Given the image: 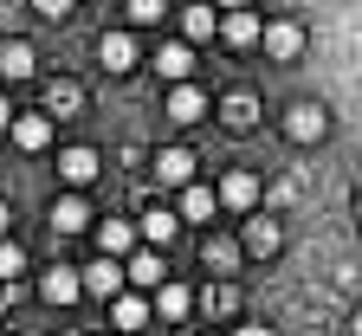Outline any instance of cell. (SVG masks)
Wrapping results in <instances>:
<instances>
[{
  "instance_id": "obj_1",
  "label": "cell",
  "mask_w": 362,
  "mask_h": 336,
  "mask_svg": "<svg viewBox=\"0 0 362 336\" xmlns=\"http://www.w3.org/2000/svg\"><path fill=\"white\" fill-rule=\"evenodd\" d=\"M123 284H129V265H123V259H110V253L84 265V291H90V298L117 304V298H123Z\"/></svg>"
},
{
  "instance_id": "obj_2",
  "label": "cell",
  "mask_w": 362,
  "mask_h": 336,
  "mask_svg": "<svg viewBox=\"0 0 362 336\" xmlns=\"http://www.w3.org/2000/svg\"><path fill=\"white\" fill-rule=\"evenodd\" d=\"M39 298L52 304V311H65V304L90 298V291H84V272H71V265H52V272H39Z\"/></svg>"
},
{
  "instance_id": "obj_3",
  "label": "cell",
  "mask_w": 362,
  "mask_h": 336,
  "mask_svg": "<svg viewBox=\"0 0 362 336\" xmlns=\"http://www.w3.org/2000/svg\"><path fill=\"white\" fill-rule=\"evenodd\" d=\"M285 136H291V142H324V136H330V110L310 104V98L291 104V110H285Z\"/></svg>"
},
{
  "instance_id": "obj_4",
  "label": "cell",
  "mask_w": 362,
  "mask_h": 336,
  "mask_svg": "<svg viewBox=\"0 0 362 336\" xmlns=\"http://www.w3.org/2000/svg\"><path fill=\"white\" fill-rule=\"evenodd\" d=\"M98 246L110 259H129V253H143V226H129V220H98Z\"/></svg>"
},
{
  "instance_id": "obj_5",
  "label": "cell",
  "mask_w": 362,
  "mask_h": 336,
  "mask_svg": "<svg viewBox=\"0 0 362 336\" xmlns=\"http://www.w3.org/2000/svg\"><path fill=\"white\" fill-rule=\"evenodd\" d=\"M13 142H20L26 156L52 149V117H45V110H20V117H13Z\"/></svg>"
},
{
  "instance_id": "obj_6",
  "label": "cell",
  "mask_w": 362,
  "mask_h": 336,
  "mask_svg": "<svg viewBox=\"0 0 362 336\" xmlns=\"http://www.w3.org/2000/svg\"><path fill=\"white\" fill-rule=\"evenodd\" d=\"M265 52L279 59V65H291V59L304 52V26H298V20H272V26H265Z\"/></svg>"
},
{
  "instance_id": "obj_7",
  "label": "cell",
  "mask_w": 362,
  "mask_h": 336,
  "mask_svg": "<svg viewBox=\"0 0 362 336\" xmlns=\"http://www.w3.org/2000/svg\"><path fill=\"white\" fill-rule=\"evenodd\" d=\"M252 201H259V175L252 168H233L220 181V207H233V214H252Z\"/></svg>"
},
{
  "instance_id": "obj_8",
  "label": "cell",
  "mask_w": 362,
  "mask_h": 336,
  "mask_svg": "<svg viewBox=\"0 0 362 336\" xmlns=\"http://www.w3.org/2000/svg\"><path fill=\"white\" fill-rule=\"evenodd\" d=\"M98 65L104 71H136V33H104L98 39Z\"/></svg>"
},
{
  "instance_id": "obj_9",
  "label": "cell",
  "mask_w": 362,
  "mask_h": 336,
  "mask_svg": "<svg viewBox=\"0 0 362 336\" xmlns=\"http://www.w3.org/2000/svg\"><path fill=\"white\" fill-rule=\"evenodd\" d=\"M220 39H226V45H265V20L246 13V7H233V13L220 20Z\"/></svg>"
},
{
  "instance_id": "obj_10",
  "label": "cell",
  "mask_w": 362,
  "mask_h": 336,
  "mask_svg": "<svg viewBox=\"0 0 362 336\" xmlns=\"http://www.w3.org/2000/svg\"><path fill=\"white\" fill-rule=\"evenodd\" d=\"M98 168H104L98 149H65V156H59V181H65V187H90V181H98Z\"/></svg>"
},
{
  "instance_id": "obj_11",
  "label": "cell",
  "mask_w": 362,
  "mask_h": 336,
  "mask_svg": "<svg viewBox=\"0 0 362 336\" xmlns=\"http://www.w3.org/2000/svg\"><path fill=\"white\" fill-rule=\"evenodd\" d=\"M129 284H136V291H149V298H156L162 284H168V278H162V253H156V246L129 253Z\"/></svg>"
},
{
  "instance_id": "obj_12",
  "label": "cell",
  "mask_w": 362,
  "mask_h": 336,
  "mask_svg": "<svg viewBox=\"0 0 362 336\" xmlns=\"http://www.w3.org/2000/svg\"><path fill=\"white\" fill-rule=\"evenodd\" d=\"M149 317H156V298H143V291H123V298L110 304V323H117V330H143Z\"/></svg>"
},
{
  "instance_id": "obj_13",
  "label": "cell",
  "mask_w": 362,
  "mask_h": 336,
  "mask_svg": "<svg viewBox=\"0 0 362 336\" xmlns=\"http://www.w3.org/2000/svg\"><path fill=\"white\" fill-rule=\"evenodd\" d=\"M136 226H143V246H156V253H162L168 239L181 233V214H175V207H149V214L136 220Z\"/></svg>"
},
{
  "instance_id": "obj_14",
  "label": "cell",
  "mask_w": 362,
  "mask_h": 336,
  "mask_svg": "<svg viewBox=\"0 0 362 336\" xmlns=\"http://www.w3.org/2000/svg\"><path fill=\"white\" fill-rule=\"evenodd\" d=\"M156 71H162L168 84H188V71H194V45H188V39L162 45V52H156Z\"/></svg>"
},
{
  "instance_id": "obj_15",
  "label": "cell",
  "mask_w": 362,
  "mask_h": 336,
  "mask_svg": "<svg viewBox=\"0 0 362 336\" xmlns=\"http://www.w3.org/2000/svg\"><path fill=\"white\" fill-rule=\"evenodd\" d=\"M33 71H39V59H33L26 39H7V45H0V78H7V84H20V78H33Z\"/></svg>"
},
{
  "instance_id": "obj_16",
  "label": "cell",
  "mask_w": 362,
  "mask_h": 336,
  "mask_svg": "<svg viewBox=\"0 0 362 336\" xmlns=\"http://www.w3.org/2000/svg\"><path fill=\"white\" fill-rule=\"evenodd\" d=\"M84 226H90V207H84V195L71 187V195L52 201V233H84Z\"/></svg>"
},
{
  "instance_id": "obj_17",
  "label": "cell",
  "mask_w": 362,
  "mask_h": 336,
  "mask_svg": "<svg viewBox=\"0 0 362 336\" xmlns=\"http://www.w3.org/2000/svg\"><path fill=\"white\" fill-rule=\"evenodd\" d=\"M220 20H226V13H214V0H201V7L181 13V39L201 45V39H214V33H220Z\"/></svg>"
},
{
  "instance_id": "obj_18",
  "label": "cell",
  "mask_w": 362,
  "mask_h": 336,
  "mask_svg": "<svg viewBox=\"0 0 362 336\" xmlns=\"http://www.w3.org/2000/svg\"><path fill=\"white\" fill-rule=\"evenodd\" d=\"M156 181H162V187H188V181H194V156H188V149H162V156H156Z\"/></svg>"
},
{
  "instance_id": "obj_19",
  "label": "cell",
  "mask_w": 362,
  "mask_h": 336,
  "mask_svg": "<svg viewBox=\"0 0 362 336\" xmlns=\"http://www.w3.org/2000/svg\"><path fill=\"white\" fill-rule=\"evenodd\" d=\"M168 117H175V123H201V117H207V98H201L194 84H175V91H168Z\"/></svg>"
},
{
  "instance_id": "obj_20",
  "label": "cell",
  "mask_w": 362,
  "mask_h": 336,
  "mask_svg": "<svg viewBox=\"0 0 362 336\" xmlns=\"http://www.w3.org/2000/svg\"><path fill=\"white\" fill-rule=\"evenodd\" d=\"M220 123L226 129H252L259 123V98H252V91H233V98L220 104Z\"/></svg>"
},
{
  "instance_id": "obj_21",
  "label": "cell",
  "mask_w": 362,
  "mask_h": 336,
  "mask_svg": "<svg viewBox=\"0 0 362 336\" xmlns=\"http://www.w3.org/2000/svg\"><path fill=\"white\" fill-rule=\"evenodd\" d=\"M214 201H220V187L188 181V187H181V220H214Z\"/></svg>"
},
{
  "instance_id": "obj_22",
  "label": "cell",
  "mask_w": 362,
  "mask_h": 336,
  "mask_svg": "<svg viewBox=\"0 0 362 336\" xmlns=\"http://www.w3.org/2000/svg\"><path fill=\"white\" fill-rule=\"evenodd\" d=\"M156 311H162L168 323H181V317H188V311H194V291H188V284H175V278H168V284H162V291H156Z\"/></svg>"
},
{
  "instance_id": "obj_23",
  "label": "cell",
  "mask_w": 362,
  "mask_h": 336,
  "mask_svg": "<svg viewBox=\"0 0 362 336\" xmlns=\"http://www.w3.org/2000/svg\"><path fill=\"white\" fill-rule=\"evenodd\" d=\"M279 246H285L279 220H246V253H279Z\"/></svg>"
},
{
  "instance_id": "obj_24",
  "label": "cell",
  "mask_w": 362,
  "mask_h": 336,
  "mask_svg": "<svg viewBox=\"0 0 362 336\" xmlns=\"http://www.w3.org/2000/svg\"><path fill=\"white\" fill-rule=\"evenodd\" d=\"M201 259H207V265H220V272H233V265H240V246H233V239H207Z\"/></svg>"
},
{
  "instance_id": "obj_25",
  "label": "cell",
  "mask_w": 362,
  "mask_h": 336,
  "mask_svg": "<svg viewBox=\"0 0 362 336\" xmlns=\"http://www.w3.org/2000/svg\"><path fill=\"white\" fill-rule=\"evenodd\" d=\"M168 0H129V26H162Z\"/></svg>"
},
{
  "instance_id": "obj_26",
  "label": "cell",
  "mask_w": 362,
  "mask_h": 336,
  "mask_svg": "<svg viewBox=\"0 0 362 336\" xmlns=\"http://www.w3.org/2000/svg\"><path fill=\"white\" fill-rule=\"evenodd\" d=\"M20 272H26V253L13 246V239H0V284H13Z\"/></svg>"
},
{
  "instance_id": "obj_27",
  "label": "cell",
  "mask_w": 362,
  "mask_h": 336,
  "mask_svg": "<svg viewBox=\"0 0 362 336\" xmlns=\"http://www.w3.org/2000/svg\"><path fill=\"white\" fill-rule=\"evenodd\" d=\"M45 110H52V117L78 110V84H52V91H45Z\"/></svg>"
},
{
  "instance_id": "obj_28",
  "label": "cell",
  "mask_w": 362,
  "mask_h": 336,
  "mask_svg": "<svg viewBox=\"0 0 362 336\" xmlns=\"http://www.w3.org/2000/svg\"><path fill=\"white\" fill-rule=\"evenodd\" d=\"M71 7H78V0H33V13H39V20H65Z\"/></svg>"
},
{
  "instance_id": "obj_29",
  "label": "cell",
  "mask_w": 362,
  "mask_h": 336,
  "mask_svg": "<svg viewBox=\"0 0 362 336\" xmlns=\"http://www.w3.org/2000/svg\"><path fill=\"white\" fill-rule=\"evenodd\" d=\"M233 336H272V330H265V323H240Z\"/></svg>"
},
{
  "instance_id": "obj_30",
  "label": "cell",
  "mask_w": 362,
  "mask_h": 336,
  "mask_svg": "<svg viewBox=\"0 0 362 336\" xmlns=\"http://www.w3.org/2000/svg\"><path fill=\"white\" fill-rule=\"evenodd\" d=\"M13 117H20V110H7V98H0V129H13Z\"/></svg>"
},
{
  "instance_id": "obj_31",
  "label": "cell",
  "mask_w": 362,
  "mask_h": 336,
  "mask_svg": "<svg viewBox=\"0 0 362 336\" xmlns=\"http://www.w3.org/2000/svg\"><path fill=\"white\" fill-rule=\"evenodd\" d=\"M7 226H13V214H7V201H0V239H7Z\"/></svg>"
},
{
  "instance_id": "obj_32",
  "label": "cell",
  "mask_w": 362,
  "mask_h": 336,
  "mask_svg": "<svg viewBox=\"0 0 362 336\" xmlns=\"http://www.w3.org/2000/svg\"><path fill=\"white\" fill-rule=\"evenodd\" d=\"M214 7H220V13H233V7H246V0H214Z\"/></svg>"
},
{
  "instance_id": "obj_33",
  "label": "cell",
  "mask_w": 362,
  "mask_h": 336,
  "mask_svg": "<svg viewBox=\"0 0 362 336\" xmlns=\"http://www.w3.org/2000/svg\"><path fill=\"white\" fill-rule=\"evenodd\" d=\"M356 336H362V317H356Z\"/></svg>"
},
{
  "instance_id": "obj_34",
  "label": "cell",
  "mask_w": 362,
  "mask_h": 336,
  "mask_svg": "<svg viewBox=\"0 0 362 336\" xmlns=\"http://www.w3.org/2000/svg\"><path fill=\"white\" fill-rule=\"evenodd\" d=\"M356 220H362V201H356Z\"/></svg>"
},
{
  "instance_id": "obj_35",
  "label": "cell",
  "mask_w": 362,
  "mask_h": 336,
  "mask_svg": "<svg viewBox=\"0 0 362 336\" xmlns=\"http://www.w3.org/2000/svg\"><path fill=\"white\" fill-rule=\"evenodd\" d=\"M65 336H78V330H65Z\"/></svg>"
}]
</instances>
